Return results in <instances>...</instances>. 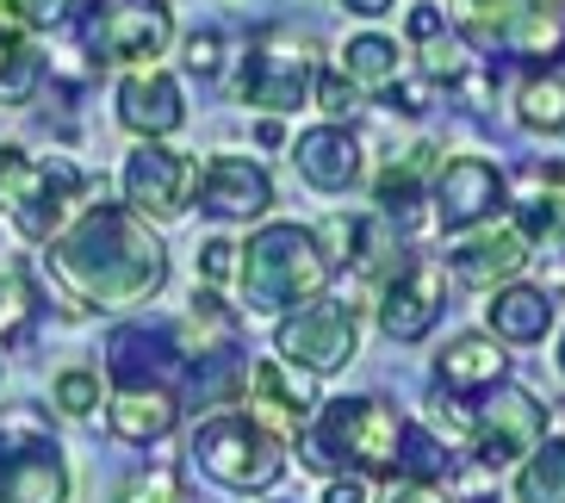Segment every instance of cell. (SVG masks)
Here are the masks:
<instances>
[{"label": "cell", "mask_w": 565, "mask_h": 503, "mask_svg": "<svg viewBox=\"0 0 565 503\" xmlns=\"http://www.w3.org/2000/svg\"><path fill=\"white\" fill-rule=\"evenodd\" d=\"M51 274L63 280V292L87 311V304H143L162 292L168 280V249L150 231V218H137L131 205H87L51 243Z\"/></svg>", "instance_id": "6da1fadb"}, {"label": "cell", "mask_w": 565, "mask_h": 503, "mask_svg": "<svg viewBox=\"0 0 565 503\" xmlns=\"http://www.w3.org/2000/svg\"><path fill=\"white\" fill-rule=\"evenodd\" d=\"M349 13H361V19H380V13H392V0H342Z\"/></svg>", "instance_id": "b9f144b4"}, {"label": "cell", "mask_w": 565, "mask_h": 503, "mask_svg": "<svg viewBox=\"0 0 565 503\" xmlns=\"http://www.w3.org/2000/svg\"><path fill=\"white\" fill-rule=\"evenodd\" d=\"M398 441H404V417L398 404L385 398H335L323 404L317 436L299 441V453L311 467H354V472H398Z\"/></svg>", "instance_id": "3957f363"}, {"label": "cell", "mask_w": 565, "mask_h": 503, "mask_svg": "<svg viewBox=\"0 0 565 503\" xmlns=\"http://www.w3.org/2000/svg\"><path fill=\"white\" fill-rule=\"evenodd\" d=\"M44 82V56L25 44V38L0 32V106H25Z\"/></svg>", "instance_id": "4316f807"}, {"label": "cell", "mask_w": 565, "mask_h": 503, "mask_svg": "<svg viewBox=\"0 0 565 503\" xmlns=\"http://www.w3.org/2000/svg\"><path fill=\"white\" fill-rule=\"evenodd\" d=\"M454 25L472 51H510L529 63L565 56V0H454Z\"/></svg>", "instance_id": "277c9868"}, {"label": "cell", "mask_w": 565, "mask_h": 503, "mask_svg": "<svg viewBox=\"0 0 565 503\" xmlns=\"http://www.w3.org/2000/svg\"><path fill=\"white\" fill-rule=\"evenodd\" d=\"M529 236H522V224H498V231H479V236H466L460 249H448V261L441 268H454V280L466 286H510L515 274L529 268Z\"/></svg>", "instance_id": "e0dca14e"}, {"label": "cell", "mask_w": 565, "mask_h": 503, "mask_svg": "<svg viewBox=\"0 0 565 503\" xmlns=\"http://www.w3.org/2000/svg\"><path fill=\"white\" fill-rule=\"evenodd\" d=\"M305 410H311V379L292 361H262L249 367V422H262L267 436H299Z\"/></svg>", "instance_id": "ac0fdd59"}, {"label": "cell", "mask_w": 565, "mask_h": 503, "mask_svg": "<svg viewBox=\"0 0 565 503\" xmlns=\"http://www.w3.org/2000/svg\"><path fill=\"white\" fill-rule=\"evenodd\" d=\"M317 249H323V261L330 268H342V261H354V249H361V218H330V224H317Z\"/></svg>", "instance_id": "4dcf8cb0"}, {"label": "cell", "mask_w": 565, "mask_h": 503, "mask_svg": "<svg viewBox=\"0 0 565 503\" xmlns=\"http://www.w3.org/2000/svg\"><path fill=\"white\" fill-rule=\"evenodd\" d=\"M87 51L100 63H143V56H162L168 38H174V19H168L162 0H106L87 13Z\"/></svg>", "instance_id": "30bf717a"}, {"label": "cell", "mask_w": 565, "mask_h": 503, "mask_svg": "<svg viewBox=\"0 0 565 503\" xmlns=\"http://www.w3.org/2000/svg\"><path fill=\"white\" fill-rule=\"evenodd\" d=\"M236 274H243V304L262 311V318H280L286 304L317 299L323 280H330V261L317 249V236L299 224H267L249 236V249H236Z\"/></svg>", "instance_id": "7a4b0ae2"}, {"label": "cell", "mask_w": 565, "mask_h": 503, "mask_svg": "<svg viewBox=\"0 0 565 503\" xmlns=\"http://www.w3.org/2000/svg\"><path fill=\"white\" fill-rule=\"evenodd\" d=\"M503 373H510V354H503L498 335H454L435 354V379L448 392H491L503 386Z\"/></svg>", "instance_id": "ffe728a7"}, {"label": "cell", "mask_w": 565, "mask_h": 503, "mask_svg": "<svg viewBox=\"0 0 565 503\" xmlns=\"http://www.w3.org/2000/svg\"><path fill=\"white\" fill-rule=\"evenodd\" d=\"M515 503H565V441H541L515 472Z\"/></svg>", "instance_id": "d4e9b609"}, {"label": "cell", "mask_w": 565, "mask_h": 503, "mask_svg": "<svg viewBox=\"0 0 565 503\" xmlns=\"http://www.w3.org/2000/svg\"><path fill=\"white\" fill-rule=\"evenodd\" d=\"M323 503H373V491H366L361 479H330V491H323Z\"/></svg>", "instance_id": "f35d334b"}, {"label": "cell", "mask_w": 565, "mask_h": 503, "mask_svg": "<svg viewBox=\"0 0 565 503\" xmlns=\"http://www.w3.org/2000/svg\"><path fill=\"white\" fill-rule=\"evenodd\" d=\"M448 32V13H441V7H416L411 13V38L416 44H429V38H441Z\"/></svg>", "instance_id": "74e56055"}, {"label": "cell", "mask_w": 565, "mask_h": 503, "mask_svg": "<svg viewBox=\"0 0 565 503\" xmlns=\"http://www.w3.org/2000/svg\"><path fill=\"white\" fill-rule=\"evenodd\" d=\"M217 63H224V38H217V32H193V38H186V68H193V75H217Z\"/></svg>", "instance_id": "e575fe53"}, {"label": "cell", "mask_w": 565, "mask_h": 503, "mask_svg": "<svg viewBox=\"0 0 565 503\" xmlns=\"http://www.w3.org/2000/svg\"><path fill=\"white\" fill-rule=\"evenodd\" d=\"M51 398H56L63 417H94V404H100V379H94L87 367H68V373H56V379H51Z\"/></svg>", "instance_id": "f546056e"}, {"label": "cell", "mask_w": 565, "mask_h": 503, "mask_svg": "<svg viewBox=\"0 0 565 503\" xmlns=\"http://www.w3.org/2000/svg\"><path fill=\"white\" fill-rule=\"evenodd\" d=\"M429 205H435V224L441 231H479L503 205L498 162H484V156H454V162H441L429 181Z\"/></svg>", "instance_id": "7c38bea8"}, {"label": "cell", "mask_w": 565, "mask_h": 503, "mask_svg": "<svg viewBox=\"0 0 565 503\" xmlns=\"http://www.w3.org/2000/svg\"><path fill=\"white\" fill-rule=\"evenodd\" d=\"M515 118L529 131H565V75H534V82H522Z\"/></svg>", "instance_id": "f1b7e54d"}, {"label": "cell", "mask_w": 565, "mask_h": 503, "mask_svg": "<svg viewBox=\"0 0 565 503\" xmlns=\"http://www.w3.org/2000/svg\"><path fill=\"white\" fill-rule=\"evenodd\" d=\"M75 193H82V168L32 162L25 150H0V212L25 236H51Z\"/></svg>", "instance_id": "52a82bcc"}, {"label": "cell", "mask_w": 565, "mask_h": 503, "mask_svg": "<svg viewBox=\"0 0 565 503\" xmlns=\"http://www.w3.org/2000/svg\"><path fill=\"white\" fill-rule=\"evenodd\" d=\"M534 174V186H541V193H534L529 205H522V236H529V243H559L565 236V174H541V168H529Z\"/></svg>", "instance_id": "484cf974"}, {"label": "cell", "mask_w": 565, "mask_h": 503, "mask_svg": "<svg viewBox=\"0 0 565 503\" xmlns=\"http://www.w3.org/2000/svg\"><path fill=\"white\" fill-rule=\"evenodd\" d=\"M398 113H429V82H404V106Z\"/></svg>", "instance_id": "ab89813d"}, {"label": "cell", "mask_w": 565, "mask_h": 503, "mask_svg": "<svg viewBox=\"0 0 565 503\" xmlns=\"http://www.w3.org/2000/svg\"><path fill=\"white\" fill-rule=\"evenodd\" d=\"M274 205V181L249 156H212L200 174V212L212 218H262Z\"/></svg>", "instance_id": "2e32d148"}, {"label": "cell", "mask_w": 565, "mask_h": 503, "mask_svg": "<svg viewBox=\"0 0 565 503\" xmlns=\"http://www.w3.org/2000/svg\"><path fill=\"white\" fill-rule=\"evenodd\" d=\"M193 460H200L205 479L231 491H267L286 472L280 436H267L262 422L249 417H212L193 429Z\"/></svg>", "instance_id": "8992f818"}, {"label": "cell", "mask_w": 565, "mask_h": 503, "mask_svg": "<svg viewBox=\"0 0 565 503\" xmlns=\"http://www.w3.org/2000/svg\"><path fill=\"white\" fill-rule=\"evenodd\" d=\"M559 367H565V342H559Z\"/></svg>", "instance_id": "7bdbcfd3"}, {"label": "cell", "mask_w": 565, "mask_h": 503, "mask_svg": "<svg viewBox=\"0 0 565 503\" xmlns=\"http://www.w3.org/2000/svg\"><path fill=\"white\" fill-rule=\"evenodd\" d=\"M174 361H181L174 335H156V330H118L106 342V373L118 386H168Z\"/></svg>", "instance_id": "44dd1931"}, {"label": "cell", "mask_w": 565, "mask_h": 503, "mask_svg": "<svg viewBox=\"0 0 565 503\" xmlns=\"http://www.w3.org/2000/svg\"><path fill=\"white\" fill-rule=\"evenodd\" d=\"M380 503H448V497H441V485H423V479H404V472H392Z\"/></svg>", "instance_id": "d590c367"}, {"label": "cell", "mask_w": 565, "mask_h": 503, "mask_svg": "<svg viewBox=\"0 0 565 503\" xmlns=\"http://www.w3.org/2000/svg\"><path fill=\"white\" fill-rule=\"evenodd\" d=\"M200 268H205V280H231V274H236V243L212 236V243L200 249Z\"/></svg>", "instance_id": "8d00e7d4"}, {"label": "cell", "mask_w": 565, "mask_h": 503, "mask_svg": "<svg viewBox=\"0 0 565 503\" xmlns=\"http://www.w3.org/2000/svg\"><path fill=\"white\" fill-rule=\"evenodd\" d=\"M186 193H193V162L168 143H137L125 156V200H131L137 218H181Z\"/></svg>", "instance_id": "5bb4252c"}, {"label": "cell", "mask_w": 565, "mask_h": 503, "mask_svg": "<svg viewBox=\"0 0 565 503\" xmlns=\"http://www.w3.org/2000/svg\"><path fill=\"white\" fill-rule=\"evenodd\" d=\"M0 19H19V25H63L68 0H0Z\"/></svg>", "instance_id": "d6a6232c"}, {"label": "cell", "mask_w": 565, "mask_h": 503, "mask_svg": "<svg viewBox=\"0 0 565 503\" xmlns=\"http://www.w3.org/2000/svg\"><path fill=\"white\" fill-rule=\"evenodd\" d=\"M311 87H317V38L311 32H292V25L255 32L243 82H236V100L262 106V113H292V106H305Z\"/></svg>", "instance_id": "5b68a950"}, {"label": "cell", "mask_w": 565, "mask_h": 503, "mask_svg": "<svg viewBox=\"0 0 565 503\" xmlns=\"http://www.w3.org/2000/svg\"><path fill=\"white\" fill-rule=\"evenodd\" d=\"M448 304V268L429 261V255H404L398 268L380 280V323L392 342H416L429 335L435 318Z\"/></svg>", "instance_id": "8fae6325"}, {"label": "cell", "mask_w": 565, "mask_h": 503, "mask_svg": "<svg viewBox=\"0 0 565 503\" xmlns=\"http://www.w3.org/2000/svg\"><path fill=\"white\" fill-rule=\"evenodd\" d=\"M280 354L305 373H335L349 367L354 349H361V318H354L349 299H311L299 304L292 318H280Z\"/></svg>", "instance_id": "9c48e42d"}, {"label": "cell", "mask_w": 565, "mask_h": 503, "mask_svg": "<svg viewBox=\"0 0 565 503\" xmlns=\"http://www.w3.org/2000/svg\"><path fill=\"white\" fill-rule=\"evenodd\" d=\"M118 503H186V491H181V479L174 472H137L131 485L118 491Z\"/></svg>", "instance_id": "1f68e13d"}, {"label": "cell", "mask_w": 565, "mask_h": 503, "mask_svg": "<svg viewBox=\"0 0 565 503\" xmlns=\"http://www.w3.org/2000/svg\"><path fill=\"white\" fill-rule=\"evenodd\" d=\"M541 441H547V404L522 386H491L484 404L472 410V460L484 472L510 467V460H529Z\"/></svg>", "instance_id": "ba28073f"}, {"label": "cell", "mask_w": 565, "mask_h": 503, "mask_svg": "<svg viewBox=\"0 0 565 503\" xmlns=\"http://www.w3.org/2000/svg\"><path fill=\"white\" fill-rule=\"evenodd\" d=\"M317 100H323V113H330V118H354V113H361V94H354V82H342V75H317Z\"/></svg>", "instance_id": "836d02e7"}, {"label": "cell", "mask_w": 565, "mask_h": 503, "mask_svg": "<svg viewBox=\"0 0 565 503\" xmlns=\"http://www.w3.org/2000/svg\"><path fill=\"white\" fill-rule=\"evenodd\" d=\"M181 87H174V75L168 68H131L125 82H118V125L125 131H137L143 143H162L168 131H181Z\"/></svg>", "instance_id": "9a60e30c"}, {"label": "cell", "mask_w": 565, "mask_h": 503, "mask_svg": "<svg viewBox=\"0 0 565 503\" xmlns=\"http://www.w3.org/2000/svg\"><path fill=\"white\" fill-rule=\"evenodd\" d=\"M292 162H299V174L317 193H342L361 174V137L349 125H317V131H305L292 143Z\"/></svg>", "instance_id": "d6986e66"}, {"label": "cell", "mask_w": 565, "mask_h": 503, "mask_svg": "<svg viewBox=\"0 0 565 503\" xmlns=\"http://www.w3.org/2000/svg\"><path fill=\"white\" fill-rule=\"evenodd\" d=\"M255 143H267V150L286 143V125H280V118H262V125H255Z\"/></svg>", "instance_id": "60d3db41"}, {"label": "cell", "mask_w": 565, "mask_h": 503, "mask_svg": "<svg viewBox=\"0 0 565 503\" xmlns=\"http://www.w3.org/2000/svg\"><path fill=\"white\" fill-rule=\"evenodd\" d=\"M68 497V460L51 436H19L0 429V503H63Z\"/></svg>", "instance_id": "4fadbf2b"}, {"label": "cell", "mask_w": 565, "mask_h": 503, "mask_svg": "<svg viewBox=\"0 0 565 503\" xmlns=\"http://www.w3.org/2000/svg\"><path fill=\"white\" fill-rule=\"evenodd\" d=\"M174 417H181V404H174V392H168V386H118V398L106 404L113 436L118 441H137V448L162 441L168 429H174Z\"/></svg>", "instance_id": "7402d4cb"}, {"label": "cell", "mask_w": 565, "mask_h": 503, "mask_svg": "<svg viewBox=\"0 0 565 503\" xmlns=\"http://www.w3.org/2000/svg\"><path fill=\"white\" fill-rule=\"evenodd\" d=\"M398 472H404V479H423V485H441V479H454V453L441 448V441H435L429 429H416V422H404V441H398Z\"/></svg>", "instance_id": "83f0119b"}, {"label": "cell", "mask_w": 565, "mask_h": 503, "mask_svg": "<svg viewBox=\"0 0 565 503\" xmlns=\"http://www.w3.org/2000/svg\"><path fill=\"white\" fill-rule=\"evenodd\" d=\"M484 323L498 342H541L553 330V299L534 292V286H491V304H484Z\"/></svg>", "instance_id": "603a6c76"}, {"label": "cell", "mask_w": 565, "mask_h": 503, "mask_svg": "<svg viewBox=\"0 0 565 503\" xmlns=\"http://www.w3.org/2000/svg\"><path fill=\"white\" fill-rule=\"evenodd\" d=\"M398 44L392 38H380V32H361V38H349V51H342V82H354V87H392L398 82Z\"/></svg>", "instance_id": "cb8c5ba5"}]
</instances>
